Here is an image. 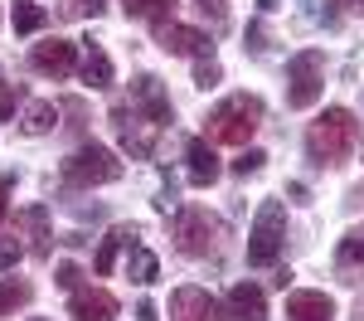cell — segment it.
<instances>
[{"mask_svg":"<svg viewBox=\"0 0 364 321\" xmlns=\"http://www.w3.org/2000/svg\"><path fill=\"white\" fill-rule=\"evenodd\" d=\"M277 5H282V0H257V10H267V15H272Z\"/></svg>","mask_w":364,"mask_h":321,"instance_id":"836d02e7","label":"cell"},{"mask_svg":"<svg viewBox=\"0 0 364 321\" xmlns=\"http://www.w3.org/2000/svg\"><path fill=\"white\" fill-rule=\"evenodd\" d=\"M68 317L73 321H112L117 317V297L107 288H78L68 302Z\"/></svg>","mask_w":364,"mask_h":321,"instance_id":"7c38bea8","label":"cell"},{"mask_svg":"<svg viewBox=\"0 0 364 321\" xmlns=\"http://www.w3.org/2000/svg\"><path fill=\"white\" fill-rule=\"evenodd\" d=\"M282 243H287V204L262 200V209H257V219L248 229V263L252 268H272L282 258Z\"/></svg>","mask_w":364,"mask_h":321,"instance_id":"277c9868","label":"cell"},{"mask_svg":"<svg viewBox=\"0 0 364 321\" xmlns=\"http://www.w3.org/2000/svg\"><path fill=\"white\" fill-rule=\"evenodd\" d=\"M185 161H190V185H214L219 180V156H214L209 137H195L185 146Z\"/></svg>","mask_w":364,"mask_h":321,"instance_id":"5bb4252c","label":"cell"},{"mask_svg":"<svg viewBox=\"0 0 364 321\" xmlns=\"http://www.w3.org/2000/svg\"><path fill=\"white\" fill-rule=\"evenodd\" d=\"M29 321H49V317H29Z\"/></svg>","mask_w":364,"mask_h":321,"instance_id":"8d00e7d4","label":"cell"},{"mask_svg":"<svg viewBox=\"0 0 364 321\" xmlns=\"http://www.w3.org/2000/svg\"><path fill=\"white\" fill-rule=\"evenodd\" d=\"M224 238V224L209 214V209H180L175 219V248L190 253V258H209Z\"/></svg>","mask_w":364,"mask_h":321,"instance_id":"8992f818","label":"cell"},{"mask_svg":"<svg viewBox=\"0 0 364 321\" xmlns=\"http://www.w3.org/2000/svg\"><path fill=\"white\" fill-rule=\"evenodd\" d=\"M29 297H34L29 283H15V278H10V283H0V317H15V307H25Z\"/></svg>","mask_w":364,"mask_h":321,"instance_id":"cb8c5ba5","label":"cell"},{"mask_svg":"<svg viewBox=\"0 0 364 321\" xmlns=\"http://www.w3.org/2000/svg\"><path fill=\"white\" fill-rule=\"evenodd\" d=\"M287 321H336V302L326 292H291L287 297Z\"/></svg>","mask_w":364,"mask_h":321,"instance_id":"4fadbf2b","label":"cell"},{"mask_svg":"<svg viewBox=\"0 0 364 321\" xmlns=\"http://www.w3.org/2000/svg\"><path fill=\"white\" fill-rule=\"evenodd\" d=\"M44 5H34V0H15V29L20 34H34V29H44Z\"/></svg>","mask_w":364,"mask_h":321,"instance_id":"603a6c76","label":"cell"},{"mask_svg":"<svg viewBox=\"0 0 364 321\" xmlns=\"http://www.w3.org/2000/svg\"><path fill=\"white\" fill-rule=\"evenodd\" d=\"M58 175H63V185H73V190H92V185H112L117 175H122V161H117L107 146L87 142L58 166Z\"/></svg>","mask_w":364,"mask_h":321,"instance_id":"3957f363","label":"cell"},{"mask_svg":"<svg viewBox=\"0 0 364 321\" xmlns=\"http://www.w3.org/2000/svg\"><path fill=\"white\" fill-rule=\"evenodd\" d=\"M122 248H136V229H127V224H122V229H112L107 238H102V243H97L92 273H97V278H107V273L117 268V253H122Z\"/></svg>","mask_w":364,"mask_h":321,"instance_id":"e0dca14e","label":"cell"},{"mask_svg":"<svg viewBox=\"0 0 364 321\" xmlns=\"http://www.w3.org/2000/svg\"><path fill=\"white\" fill-rule=\"evenodd\" d=\"M54 122H58V107L54 102H25V112H20V132L25 137H44V132H54Z\"/></svg>","mask_w":364,"mask_h":321,"instance_id":"d6986e66","label":"cell"},{"mask_svg":"<svg viewBox=\"0 0 364 321\" xmlns=\"http://www.w3.org/2000/svg\"><path fill=\"white\" fill-rule=\"evenodd\" d=\"M336 5H350V10H364V0H336Z\"/></svg>","mask_w":364,"mask_h":321,"instance_id":"e575fe53","label":"cell"},{"mask_svg":"<svg viewBox=\"0 0 364 321\" xmlns=\"http://www.w3.org/2000/svg\"><path fill=\"white\" fill-rule=\"evenodd\" d=\"M257 127H262V102L248 98V93L219 102L214 112L204 117V137H209L214 146H248Z\"/></svg>","mask_w":364,"mask_h":321,"instance_id":"7a4b0ae2","label":"cell"},{"mask_svg":"<svg viewBox=\"0 0 364 321\" xmlns=\"http://www.w3.org/2000/svg\"><path fill=\"white\" fill-rule=\"evenodd\" d=\"M199 10L214 15V20H224V0H199Z\"/></svg>","mask_w":364,"mask_h":321,"instance_id":"4dcf8cb0","label":"cell"},{"mask_svg":"<svg viewBox=\"0 0 364 321\" xmlns=\"http://www.w3.org/2000/svg\"><path fill=\"white\" fill-rule=\"evenodd\" d=\"M102 5H107V0H68V5H63V15H73V20H87V15H97Z\"/></svg>","mask_w":364,"mask_h":321,"instance_id":"484cf974","label":"cell"},{"mask_svg":"<svg viewBox=\"0 0 364 321\" xmlns=\"http://www.w3.org/2000/svg\"><path fill=\"white\" fill-rule=\"evenodd\" d=\"M78 278H83V273H78V268H73V263H58V273H54V283H58V288L78 292Z\"/></svg>","mask_w":364,"mask_h":321,"instance_id":"f1b7e54d","label":"cell"},{"mask_svg":"<svg viewBox=\"0 0 364 321\" xmlns=\"http://www.w3.org/2000/svg\"><path fill=\"white\" fill-rule=\"evenodd\" d=\"M112 122H117V132H122V146H127L132 156H141V161H146V156L156 151V132H161L156 122L136 117L132 107H112Z\"/></svg>","mask_w":364,"mask_h":321,"instance_id":"9c48e42d","label":"cell"},{"mask_svg":"<svg viewBox=\"0 0 364 321\" xmlns=\"http://www.w3.org/2000/svg\"><path fill=\"white\" fill-rule=\"evenodd\" d=\"M262 161H267V156H262V151H252V146H248V151H243V156L233 161V171H238V175H252V171H262Z\"/></svg>","mask_w":364,"mask_h":321,"instance_id":"4316f807","label":"cell"},{"mask_svg":"<svg viewBox=\"0 0 364 321\" xmlns=\"http://www.w3.org/2000/svg\"><path fill=\"white\" fill-rule=\"evenodd\" d=\"M321 93H326V58L316 49H301L287 63V107L306 112V107L321 102Z\"/></svg>","mask_w":364,"mask_h":321,"instance_id":"5b68a950","label":"cell"},{"mask_svg":"<svg viewBox=\"0 0 364 321\" xmlns=\"http://www.w3.org/2000/svg\"><path fill=\"white\" fill-rule=\"evenodd\" d=\"M127 278H132V283H141V288H146V283H156V278H161L156 253H151V248H132V258H127Z\"/></svg>","mask_w":364,"mask_h":321,"instance_id":"44dd1931","label":"cell"},{"mask_svg":"<svg viewBox=\"0 0 364 321\" xmlns=\"http://www.w3.org/2000/svg\"><path fill=\"white\" fill-rule=\"evenodd\" d=\"M248 49H252V54H262V49H267V44H262V25L248 29Z\"/></svg>","mask_w":364,"mask_h":321,"instance_id":"f546056e","label":"cell"},{"mask_svg":"<svg viewBox=\"0 0 364 321\" xmlns=\"http://www.w3.org/2000/svg\"><path fill=\"white\" fill-rule=\"evenodd\" d=\"M228 321H267V297L252 283H238L228 292Z\"/></svg>","mask_w":364,"mask_h":321,"instance_id":"9a60e30c","label":"cell"},{"mask_svg":"<svg viewBox=\"0 0 364 321\" xmlns=\"http://www.w3.org/2000/svg\"><path fill=\"white\" fill-rule=\"evenodd\" d=\"M20 258H25V248H20L15 238H5V243H0V273H10Z\"/></svg>","mask_w":364,"mask_h":321,"instance_id":"83f0119b","label":"cell"},{"mask_svg":"<svg viewBox=\"0 0 364 321\" xmlns=\"http://www.w3.org/2000/svg\"><path fill=\"white\" fill-rule=\"evenodd\" d=\"M170 321H219V302L204 288H175L170 292Z\"/></svg>","mask_w":364,"mask_h":321,"instance_id":"30bf717a","label":"cell"},{"mask_svg":"<svg viewBox=\"0 0 364 321\" xmlns=\"http://www.w3.org/2000/svg\"><path fill=\"white\" fill-rule=\"evenodd\" d=\"M136 321H156V302H141V307H136Z\"/></svg>","mask_w":364,"mask_h":321,"instance_id":"d6a6232c","label":"cell"},{"mask_svg":"<svg viewBox=\"0 0 364 321\" xmlns=\"http://www.w3.org/2000/svg\"><path fill=\"white\" fill-rule=\"evenodd\" d=\"M20 219H25L29 233H34V253H49V209H44V204H34V209H25Z\"/></svg>","mask_w":364,"mask_h":321,"instance_id":"7402d4cb","label":"cell"},{"mask_svg":"<svg viewBox=\"0 0 364 321\" xmlns=\"http://www.w3.org/2000/svg\"><path fill=\"white\" fill-rule=\"evenodd\" d=\"M355 142H360V122L350 107H326L306 132V151L316 166H340L355 151Z\"/></svg>","mask_w":364,"mask_h":321,"instance_id":"6da1fadb","label":"cell"},{"mask_svg":"<svg viewBox=\"0 0 364 321\" xmlns=\"http://www.w3.org/2000/svg\"><path fill=\"white\" fill-rule=\"evenodd\" d=\"M336 273L345 283H364V229H350L336 248Z\"/></svg>","mask_w":364,"mask_h":321,"instance_id":"2e32d148","label":"cell"},{"mask_svg":"<svg viewBox=\"0 0 364 321\" xmlns=\"http://www.w3.org/2000/svg\"><path fill=\"white\" fill-rule=\"evenodd\" d=\"M29 63H34V73H44V78H68V73L78 68V49H73L68 39H44V44L29 49Z\"/></svg>","mask_w":364,"mask_h":321,"instance_id":"ba28073f","label":"cell"},{"mask_svg":"<svg viewBox=\"0 0 364 321\" xmlns=\"http://www.w3.org/2000/svg\"><path fill=\"white\" fill-rule=\"evenodd\" d=\"M83 83L87 88H112L117 73H112V58L102 44H87V58H83Z\"/></svg>","mask_w":364,"mask_h":321,"instance_id":"ac0fdd59","label":"cell"},{"mask_svg":"<svg viewBox=\"0 0 364 321\" xmlns=\"http://www.w3.org/2000/svg\"><path fill=\"white\" fill-rule=\"evenodd\" d=\"M219 78H224V68H219L214 58H199V63H195V83L199 88H214Z\"/></svg>","mask_w":364,"mask_h":321,"instance_id":"d4e9b609","label":"cell"},{"mask_svg":"<svg viewBox=\"0 0 364 321\" xmlns=\"http://www.w3.org/2000/svg\"><path fill=\"white\" fill-rule=\"evenodd\" d=\"M122 5H127V15H132V20H151L156 29L175 15V0H122Z\"/></svg>","mask_w":364,"mask_h":321,"instance_id":"ffe728a7","label":"cell"},{"mask_svg":"<svg viewBox=\"0 0 364 321\" xmlns=\"http://www.w3.org/2000/svg\"><path fill=\"white\" fill-rule=\"evenodd\" d=\"M132 112L146 117V122H156L161 132L175 122V107H170V98H166V88H161L156 73H141L136 83H132Z\"/></svg>","mask_w":364,"mask_h":321,"instance_id":"52a82bcc","label":"cell"},{"mask_svg":"<svg viewBox=\"0 0 364 321\" xmlns=\"http://www.w3.org/2000/svg\"><path fill=\"white\" fill-rule=\"evenodd\" d=\"M5 88H10V83H5V73H0V93H5Z\"/></svg>","mask_w":364,"mask_h":321,"instance_id":"d590c367","label":"cell"},{"mask_svg":"<svg viewBox=\"0 0 364 321\" xmlns=\"http://www.w3.org/2000/svg\"><path fill=\"white\" fill-rule=\"evenodd\" d=\"M5 195H10V180H0V224H5V214H10V200H5Z\"/></svg>","mask_w":364,"mask_h":321,"instance_id":"1f68e13d","label":"cell"},{"mask_svg":"<svg viewBox=\"0 0 364 321\" xmlns=\"http://www.w3.org/2000/svg\"><path fill=\"white\" fill-rule=\"evenodd\" d=\"M161 49H166V54L209 58V49H214V44H209V34H204V29H195V25H175V20H170V25H161Z\"/></svg>","mask_w":364,"mask_h":321,"instance_id":"8fae6325","label":"cell"}]
</instances>
